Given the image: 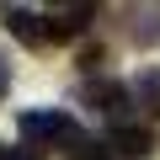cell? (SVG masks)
Listing matches in <instances>:
<instances>
[{
  "mask_svg": "<svg viewBox=\"0 0 160 160\" xmlns=\"http://www.w3.org/2000/svg\"><path fill=\"white\" fill-rule=\"evenodd\" d=\"M80 102L96 107V112H123L128 107V86H118V80H86L80 86Z\"/></svg>",
  "mask_w": 160,
  "mask_h": 160,
  "instance_id": "obj_3",
  "label": "cell"
},
{
  "mask_svg": "<svg viewBox=\"0 0 160 160\" xmlns=\"http://www.w3.org/2000/svg\"><path fill=\"white\" fill-rule=\"evenodd\" d=\"M86 22H91V6H69V11H59V16L48 22V38H80Z\"/></svg>",
  "mask_w": 160,
  "mask_h": 160,
  "instance_id": "obj_4",
  "label": "cell"
},
{
  "mask_svg": "<svg viewBox=\"0 0 160 160\" xmlns=\"http://www.w3.org/2000/svg\"><path fill=\"white\" fill-rule=\"evenodd\" d=\"M133 22H128V38L144 48V43H160V11H128Z\"/></svg>",
  "mask_w": 160,
  "mask_h": 160,
  "instance_id": "obj_6",
  "label": "cell"
},
{
  "mask_svg": "<svg viewBox=\"0 0 160 160\" xmlns=\"http://www.w3.org/2000/svg\"><path fill=\"white\" fill-rule=\"evenodd\" d=\"M107 149H118V155H128V160H144V155H155V133L139 128V123H118V128L107 133Z\"/></svg>",
  "mask_w": 160,
  "mask_h": 160,
  "instance_id": "obj_2",
  "label": "cell"
},
{
  "mask_svg": "<svg viewBox=\"0 0 160 160\" xmlns=\"http://www.w3.org/2000/svg\"><path fill=\"white\" fill-rule=\"evenodd\" d=\"M11 91V64H6V53H0V96Z\"/></svg>",
  "mask_w": 160,
  "mask_h": 160,
  "instance_id": "obj_8",
  "label": "cell"
},
{
  "mask_svg": "<svg viewBox=\"0 0 160 160\" xmlns=\"http://www.w3.org/2000/svg\"><path fill=\"white\" fill-rule=\"evenodd\" d=\"M133 91H139V102H144V107L160 118V69H144V75L133 80Z\"/></svg>",
  "mask_w": 160,
  "mask_h": 160,
  "instance_id": "obj_7",
  "label": "cell"
},
{
  "mask_svg": "<svg viewBox=\"0 0 160 160\" xmlns=\"http://www.w3.org/2000/svg\"><path fill=\"white\" fill-rule=\"evenodd\" d=\"M6 160H43V155H38V149H11Z\"/></svg>",
  "mask_w": 160,
  "mask_h": 160,
  "instance_id": "obj_9",
  "label": "cell"
},
{
  "mask_svg": "<svg viewBox=\"0 0 160 160\" xmlns=\"http://www.w3.org/2000/svg\"><path fill=\"white\" fill-rule=\"evenodd\" d=\"M22 43H48V27H43V16L38 11H11V22H6Z\"/></svg>",
  "mask_w": 160,
  "mask_h": 160,
  "instance_id": "obj_5",
  "label": "cell"
},
{
  "mask_svg": "<svg viewBox=\"0 0 160 160\" xmlns=\"http://www.w3.org/2000/svg\"><path fill=\"white\" fill-rule=\"evenodd\" d=\"M80 128L64 118V112H22V139H75Z\"/></svg>",
  "mask_w": 160,
  "mask_h": 160,
  "instance_id": "obj_1",
  "label": "cell"
}]
</instances>
